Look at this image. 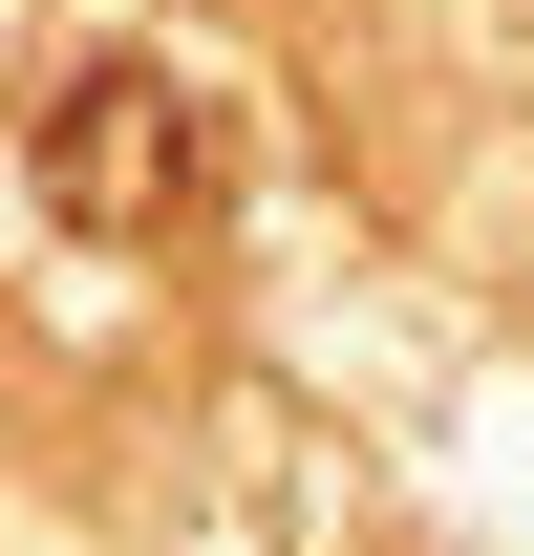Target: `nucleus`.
<instances>
[{
	"label": "nucleus",
	"mask_w": 534,
	"mask_h": 556,
	"mask_svg": "<svg viewBox=\"0 0 534 556\" xmlns=\"http://www.w3.org/2000/svg\"><path fill=\"white\" fill-rule=\"evenodd\" d=\"M214 193H236V129H214L193 65H65V108H43V214L65 236H107V257H171V236H214Z\"/></svg>",
	"instance_id": "1"
}]
</instances>
